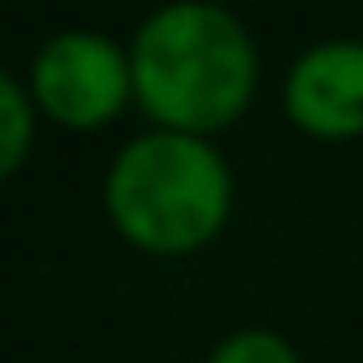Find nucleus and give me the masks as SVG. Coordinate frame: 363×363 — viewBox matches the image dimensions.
Here are the masks:
<instances>
[{"mask_svg": "<svg viewBox=\"0 0 363 363\" xmlns=\"http://www.w3.org/2000/svg\"><path fill=\"white\" fill-rule=\"evenodd\" d=\"M35 100L45 105V115H55L60 125H105L135 75L125 65V55L105 40V35H90V30H70V35H55L40 55H35Z\"/></svg>", "mask_w": 363, "mask_h": 363, "instance_id": "7ed1b4c3", "label": "nucleus"}, {"mask_svg": "<svg viewBox=\"0 0 363 363\" xmlns=\"http://www.w3.org/2000/svg\"><path fill=\"white\" fill-rule=\"evenodd\" d=\"M289 115L323 140L363 130V45H318L289 75Z\"/></svg>", "mask_w": 363, "mask_h": 363, "instance_id": "20e7f679", "label": "nucleus"}, {"mask_svg": "<svg viewBox=\"0 0 363 363\" xmlns=\"http://www.w3.org/2000/svg\"><path fill=\"white\" fill-rule=\"evenodd\" d=\"M145 110L174 135H204L229 125L254 90V45L244 26L219 6H169L160 11L130 60Z\"/></svg>", "mask_w": 363, "mask_h": 363, "instance_id": "f257e3e1", "label": "nucleus"}, {"mask_svg": "<svg viewBox=\"0 0 363 363\" xmlns=\"http://www.w3.org/2000/svg\"><path fill=\"white\" fill-rule=\"evenodd\" d=\"M209 363H298V358H294V348H289L284 338H274V333H234L229 343L214 348Z\"/></svg>", "mask_w": 363, "mask_h": 363, "instance_id": "423d86ee", "label": "nucleus"}, {"mask_svg": "<svg viewBox=\"0 0 363 363\" xmlns=\"http://www.w3.org/2000/svg\"><path fill=\"white\" fill-rule=\"evenodd\" d=\"M26 150H30V105L16 90V80L0 70V174H11Z\"/></svg>", "mask_w": 363, "mask_h": 363, "instance_id": "39448f33", "label": "nucleus"}, {"mask_svg": "<svg viewBox=\"0 0 363 363\" xmlns=\"http://www.w3.org/2000/svg\"><path fill=\"white\" fill-rule=\"evenodd\" d=\"M115 224L160 254H179L219 234L229 214V174L199 135H145L135 140L105 184Z\"/></svg>", "mask_w": 363, "mask_h": 363, "instance_id": "f03ea898", "label": "nucleus"}]
</instances>
